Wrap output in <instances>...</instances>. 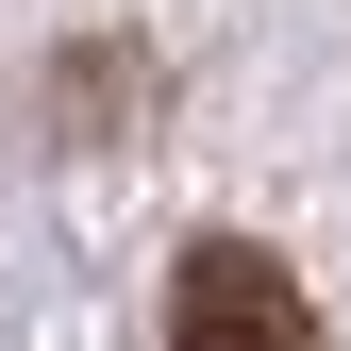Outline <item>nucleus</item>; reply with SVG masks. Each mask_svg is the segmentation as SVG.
<instances>
[{
  "label": "nucleus",
  "instance_id": "obj_1",
  "mask_svg": "<svg viewBox=\"0 0 351 351\" xmlns=\"http://www.w3.org/2000/svg\"><path fill=\"white\" fill-rule=\"evenodd\" d=\"M167 351H318V301L268 234H201L167 268Z\"/></svg>",
  "mask_w": 351,
  "mask_h": 351
}]
</instances>
